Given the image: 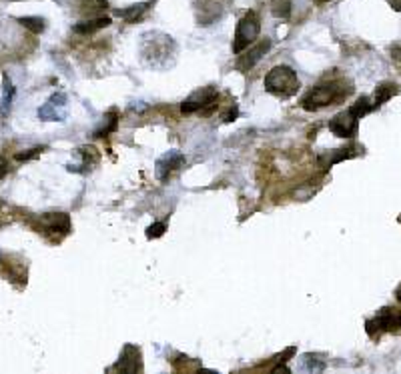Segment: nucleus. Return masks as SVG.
<instances>
[{
    "mask_svg": "<svg viewBox=\"0 0 401 374\" xmlns=\"http://www.w3.org/2000/svg\"><path fill=\"white\" fill-rule=\"evenodd\" d=\"M353 93V84L345 78L339 80H329V82H321L317 84L315 88H311L305 94L301 106L309 111V113H315L323 106H331V104H339L344 102L349 94Z\"/></svg>",
    "mask_w": 401,
    "mask_h": 374,
    "instance_id": "obj_1",
    "label": "nucleus"
},
{
    "mask_svg": "<svg viewBox=\"0 0 401 374\" xmlns=\"http://www.w3.org/2000/svg\"><path fill=\"white\" fill-rule=\"evenodd\" d=\"M265 91L271 93L277 98H291L299 93L301 88V80L299 76L295 75L293 68L289 66H275L269 71V75L265 76Z\"/></svg>",
    "mask_w": 401,
    "mask_h": 374,
    "instance_id": "obj_2",
    "label": "nucleus"
},
{
    "mask_svg": "<svg viewBox=\"0 0 401 374\" xmlns=\"http://www.w3.org/2000/svg\"><path fill=\"white\" fill-rule=\"evenodd\" d=\"M365 330L371 338H380L383 333H401V312L393 306H383L375 317L365 322Z\"/></svg>",
    "mask_w": 401,
    "mask_h": 374,
    "instance_id": "obj_3",
    "label": "nucleus"
},
{
    "mask_svg": "<svg viewBox=\"0 0 401 374\" xmlns=\"http://www.w3.org/2000/svg\"><path fill=\"white\" fill-rule=\"evenodd\" d=\"M261 32V20L257 17V12H247L243 19L239 20L237 30H235V40H233V53L241 55L249 44L259 37Z\"/></svg>",
    "mask_w": 401,
    "mask_h": 374,
    "instance_id": "obj_4",
    "label": "nucleus"
},
{
    "mask_svg": "<svg viewBox=\"0 0 401 374\" xmlns=\"http://www.w3.org/2000/svg\"><path fill=\"white\" fill-rule=\"evenodd\" d=\"M145 40L141 44V53L143 57L149 58L151 64H157V58H163L167 60V55L171 53L169 48H172L171 37H165V35H145Z\"/></svg>",
    "mask_w": 401,
    "mask_h": 374,
    "instance_id": "obj_5",
    "label": "nucleus"
},
{
    "mask_svg": "<svg viewBox=\"0 0 401 374\" xmlns=\"http://www.w3.org/2000/svg\"><path fill=\"white\" fill-rule=\"evenodd\" d=\"M359 116L351 111V106L339 113L337 116H333V120L329 122V131L333 132L335 136L339 138H353L357 134V129H359Z\"/></svg>",
    "mask_w": 401,
    "mask_h": 374,
    "instance_id": "obj_6",
    "label": "nucleus"
},
{
    "mask_svg": "<svg viewBox=\"0 0 401 374\" xmlns=\"http://www.w3.org/2000/svg\"><path fill=\"white\" fill-rule=\"evenodd\" d=\"M39 118L44 120V122H51V120L62 122V120L66 118V94H53V96L44 102V106L39 109Z\"/></svg>",
    "mask_w": 401,
    "mask_h": 374,
    "instance_id": "obj_7",
    "label": "nucleus"
},
{
    "mask_svg": "<svg viewBox=\"0 0 401 374\" xmlns=\"http://www.w3.org/2000/svg\"><path fill=\"white\" fill-rule=\"evenodd\" d=\"M217 96H219V94H217V91H215L213 86L199 88V91H195L191 96L185 98V102L181 104V111L185 114L197 113V111H201V109H205V106L215 104V102H217Z\"/></svg>",
    "mask_w": 401,
    "mask_h": 374,
    "instance_id": "obj_8",
    "label": "nucleus"
},
{
    "mask_svg": "<svg viewBox=\"0 0 401 374\" xmlns=\"http://www.w3.org/2000/svg\"><path fill=\"white\" fill-rule=\"evenodd\" d=\"M183 165H185V156H183V154H179V152H175V150L167 152L165 156H161V158L157 160V169H154L157 178H159V180H167L172 172L177 169H181Z\"/></svg>",
    "mask_w": 401,
    "mask_h": 374,
    "instance_id": "obj_9",
    "label": "nucleus"
},
{
    "mask_svg": "<svg viewBox=\"0 0 401 374\" xmlns=\"http://www.w3.org/2000/svg\"><path fill=\"white\" fill-rule=\"evenodd\" d=\"M40 225L44 226L46 230H51V232H62V234L71 232V218H69V214H64V212L42 214V216H40Z\"/></svg>",
    "mask_w": 401,
    "mask_h": 374,
    "instance_id": "obj_10",
    "label": "nucleus"
},
{
    "mask_svg": "<svg viewBox=\"0 0 401 374\" xmlns=\"http://www.w3.org/2000/svg\"><path fill=\"white\" fill-rule=\"evenodd\" d=\"M269 48H271V40H263V42H259L255 48H251L247 55H243V57L239 58V62H237V68L241 71V73H247V71H251L261 58H263V55L267 53Z\"/></svg>",
    "mask_w": 401,
    "mask_h": 374,
    "instance_id": "obj_11",
    "label": "nucleus"
},
{
    "mask_svg": "<svg viewBox=\"0 0 401 374\" xmlns=\"http://www.w3.org/2000/svg\"><path fill=\"white\" fill-rule=\"evenodd\" d=\"M395 94H400V84L398 82H382L375 91V98H373V109H380L382 104H385L389 98H393Z\"/></svg>",
    "mask_w": 401,
    "mask_h": 374,
    "instance_id": "obj_12",
    "label": "nucleus"
},
{
    "mask_svg": "<svg viewBox=\"0 0 401 374\" xmlns=\"http://www.w3.org/2000/svg\"><path fill=\"white\" fill-rule=\"evenodd\" d=\"M109 24H111V19H109V17H98V19H95V20H84V22H78L73 30H75L77 35L87 37V35H95L96 30H100V28H107Z\"/></svg>",
    "mask_w": 401,
    "mask_h": 374,
    "instance_id": "obj_13",
    "label": "nucleus"
},
{
    "mask_svg": "<svg viewBox=\"0 0 401 374\" xmlns=\"http://www.w3.org/2000/svg\"><path fill=\"white\" fill-rule=\"evenodd\" d=\"M147 8H149V2H141V4L129 6V8H118V10H115V15L121 17V19H125L127 22H136L147 12Z\"/></svg>",
    "mask_w": 401,
    "mask_h": 374,
    "instance_id": "obj_14",
    "label": "nucleus"
},
{
    "mask_svg": "<svg viewBox=\"0 0 401 374\" xmlns=\"http://www.w3.org/2000/svg\"><path fill=\"white\" fill-rule=\"evenodd\" d=\"M12 96H15V86H12L10 78L4 75L2 76V100H0V109H2V113H6V111L10 109Z\"/></svg>",
    "mask_w": 401,
    "mask_h": 374,
    "instance_id": "obj_15",
    "label": "nucleus"
},
{
    "mask_svg": "<svg viewBox=\"0 0 401 374\" xmlns=\"http://www.w3.org/2000/svg\"><path fill=\"white\" fill-rule=\"evenodd\" d=\"M116 124H118V118H116V113H111L105 116V120H103V124H100V129H96L95 136H107V134H111V132L116 131Z\"/></svg>",
    "mask_w": 401,
    "mask_h": 374,
    "instance_id": "obj_16",
    "label": "nucleus"
},
{
    "mask_svg": "<svg viewBox=\"0 0 401 374\" xmlns=\"http://www.w3.org/2000/svg\"><path fill=\"white\" fill-rule=\"evenodd\" d=\"M19 22L24 26V28H28L30 32H35V35H40L42 30H44V19H40V17H22L19 19Z\"/></svg>",
    "mask_w": 401,
    "mask_h": 374,
    "instance_id": "obj_17",
    "label": "nucleus"
},
{
    "mask_svg": "<svg viewBox=\"0 0 401 374\" xmlns=\"http://www.w3.org/2000/svg\"><path fill=\"white\" fill-rule=\"evenodd\" d=\"M271 10L277 19H289L291 15V0H273Z\"/></svg>",
    "mask_w": 401,
    "mask_h": 374,
    "instance_id": "obj_18",
    "label": "nucleus"
},
{
    "mask_svg": "<svg viewBox=\"0 0 401 374\" xmlns=\"http://www.w3.org/2000/svg\"><path fill=\"white\" fill-rule=\"evenodd\" d=\"M109 8V2L107 0H82V10L91 15H96L100 10H107Z\"/></svg>",
    "mask_w": 401,
    "mask_h": 374,
    "instance_id": "obj_19",
    "label": "nucleus"
},
{
    "mask_svg": "<svg viewBox=\"0 0 401 374\" xmlns=\"http://www.w3.org/2000/svg\"><path fill=\"white\" fill-rule=\"evenodd\" d=\"M165 228H167V226L163 225V223H157V225H151V226H149V230H147V236H149V239H159V236H161V234L165 232Z\"/></svg>",
    "mask_w": 401,
    "mask_h": 374,
    "instance_id": "obj_20",
    "label": "nucleus"
},
{
    "mask_svg": "<svg viewBox=\"0 0 401 374\" xmlns=\"http://www.w3.org/2000/svg\"><path fill=\"white\" fill-rule=\"evenodd\" d=\"M303 368H305V371H323V362L317 364V362L313 360V356H305V358H303Z\"/></svg>",
    "mask_w": 401,
    "mask_h": 374,
    "instance_id": "obj_21",
    "label": "nucleus"
},
{
    "mask_svg": "<svg viewBox=\"0 0 401 374\" xmlns=\"http://www.w3.org/2000/svg\"><path fill=\"white\" fill-rule=\"evenodd\" d=\"M40 152H42V149H33L30 152H20V154H17V160H30L33 156H37Z\"/></svg>",
    "mask_w": 401,
    "mask_h": 374,
    "instance_id": "obj_22",
    "label": "nucleus"
},
{
    "mask_svg": "<svg viewBox=\"0 0 401 374\" xmlns=\"http://www.w3.org/2000/svg\"><path fill=\"white\" fill-rule=\"evenodd\" d=\"M6 172H8V162H6V158H4V156H0V178H4V176H6Z\"/></svg>",
    "mask_w": 401,
    "mask_h": 374,
    "instance_id": "obj_23",
    "label": "nucleus"
},
{
    "mask_svg": "<svg viewBox=\"0 0 401 374\" xmlns=\"http://www.w3.org/2000/svg\"><path fill=\"white\" fill-rule=\"evenodd\" d=\"M391 57L395 58V60H398V62L401 64V42H400V44H395V46H393V55H391Z\"/></svg>",
    "mask_w": 401,
    "mask_h": 374,
    "instance_id": "obj_24",
    "label": "nucleus"
},
{
    "mask_svg": "<svg viewBox=\"0 0 401 374\" xmlns=\"http://www.w3.org/2000/svg\"><path fill=\"white\" fill-rule=\"evenodd\" d=\"M387 2H389L395 10H400L401 12V0H387Z\"/></svg>",
    "mask_w": 401,
    "mask_h": 374,
    "instance_id": "obj_25",
    "label": "nucleus"
},
{
    "mask_svg": "<svg viewBox=\"0 0 401 374\" xmlns=\"http://www.w3.org/2000/svg\"><path fill=\"white\" fill-rule=\"evenodd\" d=\"M395 299H398V302L401 304V284L398 286V290H395Z\"/></svg>",
    "mask_w": 401,
    "mask_h": 374,
    "instance_id": "obj_26",
    "label": "nucleus"
},
{
    "mask_svg": "<svg viewBox=\"0 0 401 374\" xmlns=\"http://www.w3.org/2000/svg\"><path fill=\"white\" fill-rule=\"evenodd\" d=\"M319 2H329V0H319Z\"/></svg>",
    "mask_w": 401,
    "mask_h": 374,
    "instance_id": "obj_27",
    "label": "nucleus"
}]
</instances>
